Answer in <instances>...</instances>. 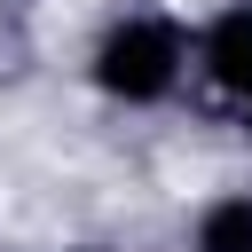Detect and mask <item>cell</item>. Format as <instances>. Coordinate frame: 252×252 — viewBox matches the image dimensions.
Segmentation results:
<instances>
[{"instance_id":"obj_2","label":"cell","mask_w":252,"mask_h":252,"mask_svg":"<svg viewBox=\"0 0 252 252\" xmlns=\"http://www.w3.org/2000/svg\"><path fill=\"white\" fill-rule=\"evenodd\" d=\"M197 79L252 126V0H228L197 24Z\"/></svg>"},{"instance_id":"obj_3","label":"cell","mask_w":252,"mask_h":252,"mask_svg":"<svg viewBox=\"0 0 252 252\" xmlns=\"http://www.w3.org/2000/svg\"><path fill=\"white\" fill-rule=\"evenodd\" d=\"M189 252H252V189H220L189 220Z\"/></svg>"},{"instance_id":"obj_4","label":"cell","mask_w":252,"mask_h":252,"mask_svg":"<svg viewBox=\"0 0 252 252\" xmlns=\"http://www.w3.org/2000/svg\"><path fill=\"white\" fill-rule=\"evenodd\" d=\"M39 252H94V244H39Z\"/></svg>"},{"instance_id":"obj_1","label":"cell","mask_w":252,"mask_h":252,"mask_svg":"<svg viewBox=\"0 0 252 252\" xmlns=\"http://www.w3.org/2000/svg\"><path fill=\"white\" fill-rule=\"evenodd\" d=\"M189 71H197V32L181 16H158V8H134L118 24H102V39L87 47V87L118 110L173 102Z\"/></svg>"}]
</instances>
